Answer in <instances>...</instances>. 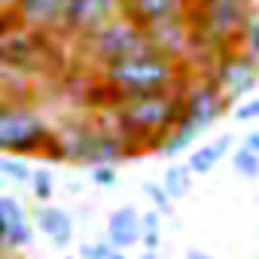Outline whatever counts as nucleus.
<instances>
[{
	"instance_id": "1",
	"label": "nucleus",
	"mask_w": 259,
	"mask_h": 259,
	"mask_svg": "<svg viewBox=\"0 0 259 259\" xmlns=\"http://www.w3.org/2000/svg\"><path fill=\"white\" fill-rule=\"evenodd\" d=\"M107 116L138 147V153H159L162 141L183 119V85L144 95H119L107 107Z\"/></svg>"
},
{
	"instance_id": "2",
	"label": "nucleus",
	"mask_w": 259,
	"mask_h": 259,
	"mask_svg": "<svg viewBox=\"0 0 259 259\" xmlns=\"http://www.w3.org/2000/svg\"><path fill=\"white\" fill-rule=\"evenodd\" d=\"M192 73H195V67L189 61L165 55L153 46L128 55V58L95 67V76L113 92V98L144 95V92H159V89H177V85H186V79Z\"/></svg>"
},
{
	"instance_id": "3",
	"label": "nucleus",
	"mask_w": 259,
	"mask_h": 259,
	"mask_svg": "<svg viewBox=\"0 0 259 259\" xmlns=\"http://www.w3.org/2000/svg\"><path fill=\"white\" fill-rule=\"evenodd\" d=\"M253 16H256V0H192L189 7V28L195 43L192 67L204 70L213 55L238 46Z\"/></svg>"
},
{
	"instance_id": "4",
	"label": "nucleus",
	"mask_w": 259,
	"mask_h": 259,
	"mask_svg": "<svg viewBox=\"0 0 259 259\" xmlns=\"http://www.w3.org/2000/svg\"><path fill=\"white\" fill-rule=\"evenodd\" d=\"M132 156H141L138 147L128 141L119 128L95 125V122H73L61 132H55L52 156L55 162H73V165H122Z\"/></svg>"
},
{
	"instance_id": "5",
	"label": "nucleus",
	"mask_w": 259,
	"mask_h": 259,
	"mask_svg": "<svg viewBox=\"0 0 259 259\" xmlns=\"http://www.w3.org/2000/svg\"><path fill=\"white\" fill-rule=\"evenodd\" d=\"M52 147L55 128L37 107L19 98L0 101V156H52Z\"/></svg>"
},
{
	"instance_id": "6",
	"label": "nucleus",
	"mask_w": 259,
	"mask_h": 259,
	"mask_svg": "<svg viewBox=\"0 0 259 259\" xmlns=\"http://www.w3.org/2000/svg\"><path fill=\"white\" fill-rule=\"evenodd\" d=\"M76 46L92 61V67H101V64L128 58L141 49H150V40H147V31L138 22H132L125 13H119L116 19H110L104 28H98L92 37L79 40Z\"/></svg>"
},
{
	"instance_id": "7",
	"label": "nucleus",
	"mask_w": 259,
	"mask_h": 259,
	"mask_svg": "<svg viewBox=\"0 0 259 259\" xmlns=\"http://www.w3.org/2000/svg\"><path fill=\"white\" fill-rule=\"evenodd\" d=\"M235 104L226 98V92L204 73V70H195L186 85H183V125L192 128L195 135L207 132L210 125H217Z\"/></svg>"
},
{
	"instance_id": "8",
	"label": "nucleus",
	"mask_w": 259,
	"mask_h": 259,
	"mask_svg": "<svg viewBox=\"0 0 259 259\" xmlns=\"http://www.w3.org/2000/svg\"><path fill=\"white\" fill-rule=\"evenodd\" d=\"M204 73L226 92V98L232 104H238L259 85V58L238 43V46L213 55L207 61Z\"/></svg>"
},
{
	"instance_id": "9",
	"label": "nucleus",
	"mask_w": 259,
	"mask_h": 259,
	"mask_svg": "<svg viewBox=\"0 0 259 259\" xmlns=\"http://www.w3.org/2000/svg\"><path fill=\"white\" fill-rule=\"evenodd\" d=\"M119 13H122V0H70V10L58 37L79 43L92 37L98 28H104L110 19H116Z\"/></svg>"
},
{
	"instance_id": "10",
	"label": "nucleus",
	"mask_w": 259,
	"mask_h": 259,
	"mask_svg": "<svg viewBox=\"0 0 259 259\" xmlns=\"http://www.w3.org/2000/svg\"><path fill=\"white\" fill-rule=\"evenodd\" d=\"M67 10H70V0H19L16 19H19L22 31L58 37L64 19H67Z\"/></svg>"
},
{
	"instance_id": "11",
	"label": "nucleus",
	"mask_w": 259,
	"mask_h": 259,
	"mask_svg": "<svg viewBox=\"0 0 259 259\" xmlns=\"http://www.w3.org/2000/svg\"><path fill=\"white\" fill-rule=\"evenodd\" d=\"M147 31V40L153 49L165 52V55H174L180 61H189L195 58V43H192V28H189V16L183 19H171V22H162V25H153V28H144Z\"/></svg>"
},
{
	"instance_id": "12",
	"label": "nucleus",
	"mask_w": 259,
	"mask_h": 259,
	"mask_svg": "<svg viewBox=\"0 0 259 259\" xmlns=\"http://www.w3.org/2000/svg\"><path fill=\"white\" fill-rule=\"evenodd\" d=\"M192 0H122V13L141 28H153L171 19L189 16Z\"/></svg>"
},
{
	"instance_id": "13",
	"label": "nucleus",
	"mask_w": 259,
	"mask_h": 259,
	"mask_svg": "<svg viewBox=\"0 0 259 259\" xmlns=\"http://www.w3.org/2000/svg\"><path fill=\"white\" fill-rule=\"evenodd\" d=\"M141 213L132 204H122L107 217V241L116 250H128V247H138L141 244Z\"/></svg>"
},
{
	"instance_id": "14",
	"label": "nucleus",
	"mask_w": 259,
	"mask_h": 259,
	"mask_svg": "<svg viewBox=\"0 0 259 259\" xmlns=\"http://www.w3.org/2000/svg\"><path fill=\"white\" fill-rule=\"evenodd\" d=\"M0 213H4L7 226H10V235H7V250H22L34 241V226H31V217L25 210V204L16 198V195H4L0 192Z\"/></svg>"
},
{
	"instance_id": "15",
	"label": "nucleus",
	"mask_w": 259,
	"mask_h": 259,
	"mask_svg": "<svg viewBox=\"0 0 259 259\" xmlns=\"http://www.w3.org/2000/svg\"><path fill=\"white\" fill-rule=\"evenodd\" d=\"M34 226H37L55 247H64V244H70V238H73V220H70V213L61 210V207H52V204H40V207H37Z\"/></svg>"
},
{
	"instance_id": "16",
	"label": "nucleus",
	"mask_w": 259,
	"mask_h": 259,
	"mask_svg": "<svg viewBox=\"0 0 259 259\" xmlns=\"http://www.w3.org/2000/svg\"><path fill=\"white\" fill-rule=\"evenodd\" d=\"M232 141H235L232 135H220V138H213L210 144H204V147L192 150V153H189V159H186V165L192 168V174H195V177L210 174V171L220 165V159H226V156H229Z\"/></svg>"
},
{
	"instance_id": "17",
	"label": "nucleus",
	"mask_w": 259,
	"mask_h": 259,
	"mask_svg": "<svg viewBox=\"0 0 259 259\" xmlns=\"http://www.w3.org/2000/svg\"><path fill=\"white\" fill-rule=\"evenodd\" d=\"M192 168L189 165H171L168 171H165V177H162V183H165V189H168V195L177 201V198H186L189 192H192Z\"/></svg>"
},
{
	"instance_id": "18",
	"label": "nucleus",
	"mask_w": 259,
	"mask_h": 259,
	"mask_svg": "<svg viewBox=\"0 0 259 259\" xmlns=\"http://www.w3.org/2000/svg\"><path fill=\"white\" fill-rule=\"evenodd\" d=\"M31 165L22 156H0V180H10V183H31Z\"/></svg>"
},
{
	"instance_id": "19",
	"label": "nucleus",
	"mask_w": 259,
	"mask_h": 259,
	"mask_svg": "<svg viewBox=\"0 0 259 259\" xmlns=\"http://www.w3.org/2000/svg\"><path fill=\"white\" fill-rule=\"evenodd\" d=\"M195 138H198V135L192 132V128H186V125L180 122V125L174 128V132H171V135H168V138L162 141L159 153H162L165 159H174V156H180V153H183V150H186V147H189V144L195 141Z\"/></svg>"
},
{
	"instance_id": "20",
	"label": "nucleus",
	"mask_w": 259,
	"mask_h": 259,
	"mask_svg": "<svg viewBox=\"0 0 259 259\" xmlns=\"http://www.w3.org/2000/svg\"><path fill=\"white\" fill-rule=\"evenodd\" d=\"M232 171L238 174V177H244V180H256L259 177V153H253L250 147H238L235 153H232Z\"/></svg>"
},
{
	"instance_id": "21",
	"label": "nucleus",
	"mask_w": 259,
	"mask_h": 259,
	"mask_svg": "<svg viewBox=\"0 0 259 259\" xmlns=\"http://www.w3.org/2000/svg\"><path fill=\"white\" fill-rule=\"evenodd\" d=\"M144 195L153 201V207L162 213V217H174V198L168 195V189H165V183H156V180H144Z\"/></svg>"
},
{
	"instance_id": "22",
	"label": "nucleus",
	"mask_w": 259,
	"mask_h": 259,
	"mask_svg": "<svg viewBox=\"0 0 259 259\" xmlns=\"http://www.w3.org/2000/svg\"><path fill=\"white\" fill-rule=\"evenodd\" d=\"M16 4L19 0H0V40L22 31L19 28V19H16Z\"/></svg>"
},
{
	"instance_id": "23",
	"label": "nucleus",
	"mask_w": 259,
	"mask_h": 259,
	"mask_svg": "<svg viewBox=\"0 0 259 259\" xmlns=\"http://www.w3.org/2000/svg\"><path fill=\"white\" fill-rule=\"evenodd\" d=\"M31 189H34V198L40 201V204H49V198H52V192H55V186H52V174L49 171H34L31 174Z\"/></svg>"
},
{
	"instance_id": "24",
	"label": "nucleus",
	"mask_w": 259,
	"mask_h": 259,
	"mask_svg": "<svg viewBox=\"0 0 259 259\" xmlns=\"http://www.w3.org/2000/svg\"><path fill=\"white\" fill-rule=\"evenodd\" d=\"M113 250H116V247H113L107 238H98V241L79 244V247H76V256H79V259H110Z\"/></svg>"
},
{
	"instance_id": "25",
	"label": "nucleus",
	"mask_w": 259,
	"mask_h": 259,
	"mask_svg": "<svg viewBox=\"0 0 259 259\" xmlns=\"http://www.w3.org/2000/svg\"><path fill=\"white\" fill-rule=\"evenodd\" d=\"M89 180L101 189H113L119 183V174H116V165H95L89 168Z\"/></svg>"
},
{
	"instance_id": "26",
	"label": "nucleus",
	"mask_w": 259,
	"mask_h": 259,
	"mask_svg": "<svg viewBox=\"0 0 259 259\" xmlns=\"http://www.w3.org/2000/svg\"><path fill=\"white\" fill-rule=\"evenodd\" d=\"M241 46H244L247 52H253V55L259 58V16H253V19L247 22L244 34H241Z\"/></svg>"
},
{
	"instance_id": "27",
	"label": "nucleus",
	"mask_w": 259,
	"mask_h": 259,
	"mask_svg": "<svg viewBox=\"0 0 259 259\" xmlns=\"http://www.w3.org/2000/svg\"><path fill=\"white\" fill-rule=\"evenodd\" d=\"M232 113H235V122H256V119H259V98L238 101Z\"/></svg>"
},
{
	"instance_id": "28",
	"label": "nucleus",
	"mask_w": 259,
	"mask_h": 259,
	"mask_svg": "<svg viewBox=\"0 0 259 259\" xmlns=\"http://www.w3.org/2000/svg\"><path fill=\"white\" fill-rule=\"evenodd\" d=\"M141 229L144 232H162V213L156 207L147 210V213H141Z\"/></svg>"
},
{
	"instance_id": "29",
	"label": "nucleus",
	"mask_w": 259,
	"mask_h": 259,
	"mask_svg": "<svg viewBox=\"0 0 259 259\" xmlns=\"http://www.w3.org/2000/svg\"><path fill=\"white\" fill-rule=\"evenodd\" d=\"M141 247L144 250H162V232H141Z\"/></svg>"
},
{
	"instance_id": "30",
	"label": "nucleus",
	"mask_w": 259,
	"mask_h": 259,
	"mask_svg": "<svg viewBox=\"0 0 259 259\" xmlns=\"http://www.w3.org/2000/svg\"><path fill=\"white\" fill-rule=\"evenodd\" d=\"M244 147H250L253 153H259V128H253V132H247V138H244Z\"/></svg>"
},
{
	"instance_id": "31",
	"label": "nucleus",
	"mask_w": 259,
	"mask_h": 259,
	"mask_svg": "<svg viewBox=\"0 0 259 259\" xmlns=\"http://www.w3.org/2000/svg\"><path fill=\"white\" fill-rule=\"evenodd\" d=\"M186 259H213V256L204 253V250H198V247H192V250H186Z\"/></svg>"
},
{
	"instance_id": "32",
	"label": "nucleus",
	"mask_w": 259,
	"mask_h": 259,
	"mask_svg": "<svg viewBox=\"0 0 259 259\" xmlns=\"http://www.w3.org/2000/svg\"><path fill=\"white\" fill-rule=\"evenodd\" d=\"M141 259H162V250H144Z\"/></svg>"
},
{
	"instance_id": "33",
	"label": "nucleus",
	"mask_w": 259,
	"mask_h": 259,
	"mask_svg": "<svg viewBox=\"0 0 259 259\" xmlns=\"http://www.w3.org/2000/svg\"><path fill=\"white\" fill-rule=\"evenodd\" d=\"M110 259H128V256H125V250H113V253H110Z\"/></svg>"
},
{
	"instance_id": "34",
	"label": "nucleus",
	"mask_w": 259,
	"mask_h": 259,
	"mask_svg": "<svg viewBox=\"0 0 259 259\" xmlns=\"http://www.w3.org/2000/svg\"><path fill=\"white\" fill-rule=\"evenodd\" d=\"M64 259H73V256H64Z\"/></svg>"
}]
</instances>
